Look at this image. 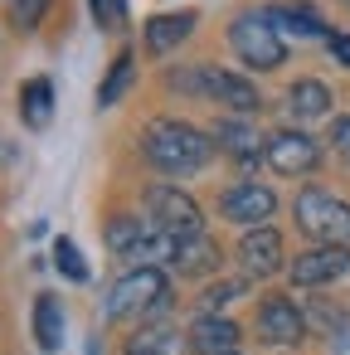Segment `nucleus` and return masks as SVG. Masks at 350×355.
I'll return each mask as SVG.
<instances>
[{
  "mask_svg": "<svg viewBox=\"0 0 350 355\" xmlns=\"http://www.w3.org/2000/svg\"><path fill=\"white\" fill-rule=\"evenodd\" d=\"M141 151H146V161H151L156 171H166V175H195V171L214 156V141H209L200 127H190V122L161 117V122L146 127Z\"/></svg>",
  "mask_w": 350,
  "mask_h": 355,
  "instance_id": "f257e3e1",
  "label": "nucleus"
},
{
  "mask_svg": "<svg viewBox=\"0 0 350 355\" xmlns=\"http://www.w3.org/2000/svg\"><path fill=\"white\" fill-rule=\"evenodd\" d=\"M170 306V282L161 268H132L112 297H107V321H151Z\"/></svg>",
  "mask_w": 350,
  "mask_h": 355,
  "instance_id": "f03ea898",
  "label": "nucleus"
},
{
  "mask_svg": "<svg viewBox=\"0 0 350 355\" xmlns=\"http://www.w3.org/2000/svg\"><path fill=\"white\" fill-rule=\"evenodd\" d=\"M146 219L156 234H170V239H200L204 234L200 205L180 185H151L146 190Z\"/></svg>",
  "mask_w": 350,
  "mask_h": 355,
  "instance_id": "7ed1b4c3",
  "label": "nucleus"
},
{
  "mask_svg": "<svg viewBox=\"0 0 350 355\" xmlns=\"http://www.w3.org/2000/svg\"><path fill=\"white\" fill-rule=\"evenodd\" d=\"M297 224L316 243H350V205L326 195V190H301L297 195Z\"/></svg>",
  "mask_w": 350,
  "mask_h": 355,
  "instance_id": "20e7f679",
  "label": "nucleus"
},
{
  "mask_svg": "<svg viewBox=\"0 0 350 355\" xmlns=\"http://www.w3.org/2000/svg\"><path fill=\"white\" fill-rule=\"evenodd\" d=\"M229 40H234V54H238L248 69H277V64L287 59V44H282L277 25L268 20V10H263V15H258V10L238 15L234 30H229Z\"/></svg>",
  "mask_w": 350,
  "mask_h": 355,
  "instance_id": "39448f33",
  "label": "nucleus"
},
{
  "mask_svg": "<svg viewBox=\"0 0 350 355\" xmlns=\"http://www.w3.org/2000/svg\"><path fill=\"white\" fill-rule=\"evenodd\" d=\"M345 272H350V248H340V243H316V248L297 253V263H292L297 287H326Z\"/></svg>",
  "mask_w": 350,
  "mask_h": 355,
  "instance_id": "423d86ee",
  "label": "nucleus"
},
{
  "mask_svg": "<svg viewBox=\"0 0 350 355\" xmlns=\"http://www.w3.org/2000/svg\"><path fill=\"white\" fill-rule=\"evenodd\" d=\"M316 161H321V146L306 132H277V137H268V166L277 175H306V171H316Z\"/></svg>",
  "mask_w": 350,
  "mask_h": 355,
  "instance_id": "0eeeda50",
  "label": "nucleus"
},
{
  "mask_svg": "<svg viewBox=\"0 0 350 355\" xmlns=\"http://www.w3.org/2000/svg\"><path fill=\"white\" fill-rule=\"evenodd\" d=\"M219 209H224V219H234V224H248V229H263V219H272V209H277V200H272V190H268V185H258V180H243V185H234V190H224V200H219Z\"/></svg>",
  "mask_w": 350,
  "mask_h": 355,
  "instance_id": "6e6552de",
  "label": "nucleus"
},
{
  "mask_svg": "<svg viewBox=\"0 0 350 355\" xmlns=\"http://www.w3.org/2000/svg\"><path fill=\"white\" fill-rule=\"evenodd\" d=\"M258 336L272 340V345H297V340L306 336V316L297 311V302L268 297V302L258 306Z\"/></svg>",
  "mask_w": 350,
  "mask_h": 355,
  "instance_id": "1a4fd4ad",
  "label": "nucleus"
},
{
  "mask_svg": "<svg viewBox=\"0 0 350 355\" xmlns=\"http://www.w3.org/2000/svg\"><path fill=\"white\" fill-rule=\"evenodd\" d=\"M238 263H243L248 277H272L282 268V234L268 229V224L263 229H248L243 243H238Z\"/></svg>",
  "mask_w": 350,
  "mask_h": 355,
  "instance_id": "9d476101",
  "label": "nucleus"
},
{
  "mask_svg": "<svg viewBox=\"0 0 350 355\" xmlns=\"http://www.w3.org/2000/svg\"><path fill=\"white\" fill-rule=\"evenodd\" d=\"M204 98H219L224 107H234V112H243V117L263 107V98H258V88H253L248 78L224 73V69H209V64H204Z\"/></svg>",
  "mask_w": 350,
  "mask_h": 355,
  "instance_id": "9b49d317",
  "label": "nucleus"
},
{
  "mask_svg": "<svg viewBox=\"0 0 350 355\" xmlns=\"http://www.w3.org/2000/svg\"><path fill=\"white\" fill-rule=\"evenodd\" d=\"M190 345L204 350V355H234V345H238V326L224 321V316H200V321L190 326Z\"/></svg>",
  "mask_w": 350,
  "mask_h": 355,
  "instance_id": "f8f14e48",
  "label": "nucleus"
},
{
  "mask_svg": "<svg viewBox=\"0 0 350 355\" xmlns=\"http://www.w3.org/2000/svg\"><path fill=\"white\" fill-rule=\"evenodd\" d=\"M20 122L35 127V132L54 122V83L49 78H30L20 88Z\"/></svg>",
  "mask_w": 350,
  "mask_h": 355,
  "instance_id": "ddd939ff",
  "label": "nucleus"
},
{
  "mask_svg": "<svg viewBox=\"0 0 350 355\" xmlns=\"http://www.w3.org/2000/svg\"><path fill=\"white\" fill-rule=\"evenodd\" d=\"M103 239H107V248H112L117 258H132V253L151 239V219H137V214H112Z\"/></svg>",
  "mask_w": 350,
  "mask_h": 355,
  "instance_id": "4468645a",
  "label": "nucleus"
},
{
  "mask_svg": "<svg viewBox=\"0 0 350 355\" xmlns=\"http://www.w3.org/2000/svg\"><path fill=\"white\" fill-rule=\"evenodd\" d=\"M35 340H40L44 355H54V350L64 345V306H59V297H49V292L35 297Z\"/></svg>",
  "mask_w": 350,
  "mask_h": 355,
  "instance_id": "2eb2a0df",
  "label": "nucleus"
},
{
  "mask_svg": "<svg viewBox=\"0 0 350 355\" xmlns=\"http://www.w3.org/2000/svg\"><path fill=\"white\" fill-rule=\"evenodd\" d=\"M287 107H292V117H301V122L326 117V112H331V88L316 83V78H301V83L287 88Z\"/></svg>",
  "mask_w": 350,
  "mask_h": 355,
  "instance_id": "dca6fc26",
  "label": "nucleus"
},
{
  "mask_svg": "<svg viewBox=\"0 0 350 355\" xmlns=\"http://www.w3.org/2000/svg\"><path fill=\"white\" fill-rule=\"evenodd\" d=\"M190 30H195V15H190V10H180V15H156V20L146 25V49H151V54H166V49H175Z\"/></svg>",
  "mask_w": 350,
  "mask_h": 355,
  "instance_id": "f3484780",
  "label": "nucleus"
},
{
  "mask_svg": "<svg viewBox=\"0 0 350 355\" xmlns=\"http://www.w3.org/2000/svg\"><path fill=\"white\" fill-rule=\"evenodd\" d=\"M170 268H180V272H209V268H219V248H214L204 234H200V239H180Z\"/></svg>",
  "mask_w": 350,
  "mask_h": 355,
  "instance_id": "a211bd4d",
  "label": "nucleus"
},
{
  "mask_svg": "<svg viewBox=\"0 0 350 355\" xmlns=\"http://www.w3.org/2000/svg\"><path fill=\"white\" fill-rule=\"evenodd\" d=\"M127 355H185V340L175 331H161V326H141V336L127 340Z\"/></svg>",
  "mask_w": 350,
  "mask_h": 355,
  "instance_id": "6ab92c4d",
  "label": "nucleus"
},
{
  "mask_svg": "<svg viewBox=\"0 0 350 355\" xmlns=\"http://www.w3.org/2000/svg\"><path fill=\"white\" fill-rule=\"evenodd\" d=\"M132 49H122L117 59H112V69H107V78L98 83V107H117L122 103V93H127V83H132Z\"/></svg>",
  "mask_w": 350,
  "mask_h": 355,
  "instance_id": "aec40b11",
  "label": "nucleus"
},
{
  "mask_svg": "<svg viewBox=\"0 0 350 355\" xmlns=\"http://www.w3.org/2000/svg\"><path fill=\"white\" fill-rule=\"evenodd\" d=\"M54 268H59L69 282H88V263H83V253H78L73 239H54Z\"/></svg>",
  "mask_w": 350,
  "mask_h": 355,
  "instance_id": "412c9836",
  "label": "nucleus"
},
{
  "mask_svg": "<svg viewBox=\"0 0 350 355\" xmlns=\"http://www.w3.org/2000/svg\"><path fill=\"white\" fill-rule=\"evenodd\" d=\"M214 141H219V146H229V151H234V156H243V161L258 151V137H253L248 127H238V122H219V127H214Z\"/></svg>",
  "mask_w": 350,
  "mask_h": 355,
  "instance_id": "4be33fe9",
  "label": "nucleus"
},
{
  "mask_svg": "<svg viewBox=\"0 0 350 355\" xmlns=\"http://www.w3.org/2000/svg\"><path fill=\"white\" fill-rule=\"evenodd\" d=\"M44 10H49V0H10V25L15 30H40Z\"/></svg>",
  "mask_w": 350,
  "mask_h": 355,
  "instance_id": "5701e85b",
  "label": "nucleus"
},
{
  "mask_svg": "<svg viewBox=\"0 0 350 355\" xmlns=\"http://www.w3.org/2000/svg\"><path fill=\"white\" fill-rule=\"evenodd\" d=\"M88 10H93L98 30H122L127 25V0H88Z\"/></svg>",
  "mask_w": 350,
  "mask_h": 355,
  "instance_id": "b1692460",
  "label": "nucleus"
},
{
  "mask_svg": "<svg viewBox=\"0 0 350 355\" xmlns=\"http://www.w3.org/2000/svg\"><path fill=\"white\" fill-rule=\"evenodd\" d=\"M268 15H272V20H282V25H287V30H297V35H326V30H321V20H316L311 10H268Z\"/></svg>",
  "mask_w": 350,
  "mask_h": 355,
  "instance_id": "393cba45",
  "label": "nucleus"
},
{
  "mask_svg": "<svg viewBox=\"0 0 350 355\" xmlns=\"http://www.w3.org/2000/svg\"><path fill=\"white\" fill-rule=\"evenodd\" d=\"M238 292H243V282H219V287H209V292H204V316H214V311H219L224 302H234Z\"/></svg>",
  "mask_w": 350,
  "mask_h": 355,
  "instance_id": "a878e982",
  "label": "nucleus"
},
{
  "mask_svg": "<svg viewBox=\"0 0 350 355\" xmlns=\"http://www.w3.org/2000/svg\"><path fill=\"white\" fill-rule=\"evenodd\" d=\"M331 141H335V151L350 161V117H335V122H331Z\"/></svg>",
  "mask_w": 350,
  "mask_h": 355,
  "instance_id": "bb28decb",
  "label": "nucleus"
},
{
  "mask_svg": "<svg viewBox=\"0 0 350 355\" xmlns=\"http://www.w3.org/2000/svg\"><path fill=\"white\" fill-rule=\"evenodd\" d=\"M326 49L335 54V64H345V69H350V35H331V40H326Z\"/></svg>",
  "mask_w": 350,
  "mask_h": 355,
  "instance_id": "cd10ccee",
  "label": "nucleus"
}]
</instances>
